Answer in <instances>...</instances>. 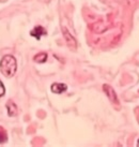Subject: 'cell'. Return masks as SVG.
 <instances>
[{
	"label": "cell",
	"mask_w": 139,
	"mask_h": 147,
	"mask_svg": "<svg viewBox=\"0 0 139 147\" xmlns=\"http://www.w3.org/2000/svg\"><path fill=\"white\" fill-rule=\"evenodd\" d=\"M62 32H63V36H64V39H65L67 46H69L70 49H76V47H77V41H76V39L67 31V29H66L65 27H62Z\"/></svg>",
	"instance_id": "3"
},
{
	"label": "cell",
	"mask_w": 139,
	"mask_h": 147,
	"mask_svg": "<svg viewBox=\"0 0 139 147\" xmlns=\"http://www.w3.org/2000/svg\"><path fill=\"white\" fill-rule=\"evenodd\" d=\"M46 59H47V54L46 53H40V54H37V55H35V56L33 57V60H34V61L40 62V63L45 62Z\"/></svg>",
	"instance_id": "7"
},
{
	"label": "cell",
	"mask_w": 139,
	"mask_h": 147,
	"mask_svg": "<svg viewBox=\"0 0 139 147\" xmlns=\"http://www.w3.org/2000/svg\"><path fill=\"white\" fill-rule=\"evenodd\" d=\"M103 90H104V92H105V94H106V96L108 97V99L110 100L111 103H114V104H119L118 96H117V94H116L115 90L111 88V86L103 85Z\"/></svg>",
	"instance_id": "2"
},
{
	"label": "cell",
	"mask_w": 139,
	"mask_h": 147,
	"mask_svg": "<svg viewBox=\"0 0 139 147\" xmlns=\"http://www.w3.org/2000/svg\"><path fill=\"white\" fill-rule=\"evenodd\" d=\"M4 94H5V88H4V85L2 84V82L0 81V98L2 96H4Z\"/></svg>",
	"instance_id": "9"
},
{
	"label": "cell",
	"mask_w": 139,
	"mask_h": 147,
	"mask_svg": "<svg viewBox=\"0 0 139 147\" xmlns=\"http://www.w3.org/2000/svg\"><path fill=\"white\" fill-rule=\"evenodd\" d=\"M137 145H138V146H139V140H138V142H137Z\"/></svg>",
	"instance_id": "10"
},
{
	"label": "cell",
	"mask_w": 139,
	"mask_h": 147,
	"mask_svg": "<svg viewBox=\"0 0 139 147\" xmlns=\"http://www.w3.org/2000/svg\"><path fill=\"white\" fill-rule=\"evenodd\" d=\"M17 62L16 59L12 55H5L2 57L0 61V72L3 74L5 78H12L16 73Z\"/></svg>",
	"instance_id": "1"
},
{
	"label": "cell",
	"mask_w": 139,
	"mask_h": 147,
	"mask_svg": "<svg viewBox=\"0 0 139 147\" xmlns=\"http://www.w3.org/2000/svg\"><path fill=\"white\" fill-rule=\"evenodd\" d=\"M50 89L55 94H62L67 89V86L65 84H62V83H53L50 87Z\"/></svg>",
	"instance_id": "5"
},
{
	"label": "cell",
	"mask_w": 139,
	"mask_h": 147,
	"mask_svg": "<svg viewBox=\"0 0 139 147\" xmlns=\"http://www.w3.org/2000/svg\"><path fill=\"white\" fill-rule=\"evenodd\" d=\"M30 34L32 36L33 38H35L37 40H40L42 36H45L46 34V30L42 26H37L30 31Z\"/></svg>",
	"instance_id": "4"
},
{
	"label": "cell",
	"mask_w": 139,
	"mask_h": 147,
	"mask_svg": "<svg viewBox=\"0 0 139 147\" xmlns=\"http://www.w3.org/2000/svg\"><path fill=\"white\" fill-rule=\"evenodd\" d=\"M8 141V134L7 131L4 130L2 127H0V144L5 143Z\"/></svg>",
	"instance_id": "8"
},
{
	"label": "cell",
	"mask_w": 139,
	"mask_h": 147,
	"mask_svg": "<svg viewBox=\"0 0 139 147\" xmlns=\"http://www.w3.org/2000/svg\"><path fill=\"white\" fill-rule=\"evenodd\" d=\"M7 110H8V115L10 117H14V116L17 115V106L12 101H8V103H7Z\"/></svg>",
	"instance_id": "6"
}]
</instances>
